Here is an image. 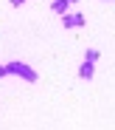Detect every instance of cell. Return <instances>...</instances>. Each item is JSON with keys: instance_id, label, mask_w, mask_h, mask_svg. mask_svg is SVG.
Segmentation results:
<instances>
[{"instance_id": "cell-1", "label": "cell", "mask_w": 115, "mask_h": 130, "mask_svg": "<svg viewBox=\"0 0 115 130\" xmlns=\"http://www.w3.org/2000/svg\"><path fill=\"white\" fill-rule=\"evenodd\" d=\"M6 71L14 74V76H20V79H25V82H37V71L31 68L28 62H17V59H11V62H6Z\"/></svg>"}, {"instance_id": "cell-2", "label": "cell", "mask_w": 115, "mask_h": 130, "mask_svg": "<svg viewBox=\"0 0 115 130\" xmlns=\"http://www.w3.org/2000/svg\"><path fill=\"white\" fill-rule=\"evenodd\" d=\"M62 26H65V28H81V26H84V14H79V11H76V14H67V11H65V14H62Z\"/></svg>"}, {"instance_id": "cell-3", "label": "cell", "mask_w": 115, "mask_h": 130, "mask_svg": "<svg viewBox=\"0 0 115 130\" xmlns=\"http://www.w3.org/2000/svg\"><path fill=\"white\" fill-rule=\"evenodd\" d=\"M93 74H96V62L84 59V62H81V68H79V76H81V79H93Z\"/></svg>"}, {"instance_id": "cell-4", "label": "cell", "mask_w": 115, "mask_h": 130, "mask_svg": "<svg viewBox=\"0 0 115 130\" xmlns=\"http://www.w3.org/2000/svg\"><path fill=\"white\" fill-rule=\"evenodd\" d=\"M67 6H70L67 0H53V3H51V11H56V14H65V11H67Z\"/></svg>"}, {"instance_id": "cell-5", "label": "cell", "mask_w": 115, "mask_h": 130, "mask_svg": "<svg viewBox=\"0 0 115 130\" xmlns=\"http://www.w3.org/2000/svg\"><path fill=\"white\" fill-rule=\"evenodd\" d=\"M84 59H90V62H96V59H98V48H87Z\"/></svg>"}, {"instance_id": "cell-6", "label": "cell", "mask_w": 115, "mask_h": 130, "mask_svg": "<svg viewBox=\"0 0 115 130\" xmlns=\"http://www.w3.org/2000/svg\"><path fill=\"white\" fill-rule=\"evenodd\" d=\"M22 3H28V0H11V6H14V9H20Z\"/></svg>"}, {"instance_id": "cell-7", "label": "cell", "mask_w": 115, "mask_h": 130, "mask_svg": "<svg viewBox=\"0 0 115 130\" xmlns=\"http://www.w3.org/2000/svg\"><path fill=\"white\" fill-rule=\"evenodd\" d=\"M0 76H9V71H6V65H0Z\"/></svg>"}, {"instance_id": "cell-8", "label": "cell", "mask_w": 115, "mask_h": 130, "mask_svg": "<svg viewBox=\"0 0 115 130\" xmlns=\"http://www.w3.org/2000/svg\"><path fill=\"white\" fill-rule=\"evenodd\" d=\"M67 3H79V0H67Z\"/></svg>"}]
</instances>
